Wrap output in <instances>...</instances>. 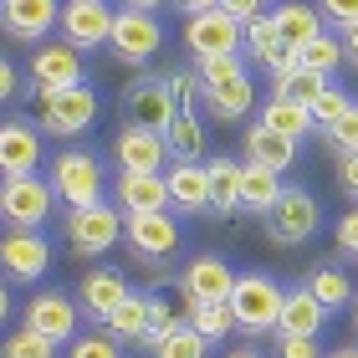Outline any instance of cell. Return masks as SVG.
I'll return each mask as SVG.
<instances>
[{"mask_svg": "<svg viewBox=\"0 0 358 358\" xmlns=\"http://www.w3.org/2000/svg\"><path fill=\"white\" fill-rule=\"evenodd\" d=\"M31 108H36V123L41 134H52V138H77V134H87V128L97 123V87L87 83H77V87H36L31 83Z\"/></svg>", "mask_w": 358, "mask_h": 358, "instance_id": "obj_1", "label": "cell"}, {"mask_svg": "<svg viewBox=\"0 0 358 358\" xmlns=\"http://www.w3.org/2000/svg\"><path fill=\"white\" fill-rule=\"evenodd\" d=\"M282 282L266 271H236V287L231 297H225V307H231L236 317V333L246 338H262V333H276V317H282Z\"/></svg>", "mask_w": 358, "mask_h": 358, "instance_id": "obj_2", "label": "cell"}, {"mask_svg": "<svg viewBox=\"0 0 358 358\" xmlns=\"http://www.w3.org/2000/svg\"><path fill=\"white\" fill-rule=\"evenodd\" d=\"M46 185H52V194L67 210L103 205V164H97V154H87V149H62L52 174H46Z\"/></svg>", "mask_w": 358, "mask_h": 358, "instance_id": "obj_3", "label": "cell"}, {"mask_svg": "<svg viewBox=\"0 0 358 358\" xmlns=\"http://www.w3.org/2000/svg\"><path fill=\"white\" fill-rule=\"evenodd\" d=\"M266 236L276 241V246H302V241L317 236L322 225V205L313 189H297V185H282V194H276V205L266 210Z\"/></svg>", "mask_w": 358, "mask_h": 358, "instance_id": "obj_4", "label": "cell"}, {"mask_svg": "<svg viewBox=\"0 0 358 358\" xmlns=\"http://www.w3.org/2000/svg\"><path fill=\"white\" fill-rule=\"evenodd\" d=\"M57 194L41 174H21V179H0V215L10 231H41L52 215Z\"/></svg>", "mask_w": 358, "mask_h": 358, "instance_id": "obj_5", "label": "cell"}, {"mask_svg": "<svg viewBox=\"0 0 358 358\" xmlns=\"http://www.w3.org/2000/svg\"><path fill=\"white\" fill-rule=\"evenodd\" d=\"M108 46H113V57L118 62H149V57H159V46H164V26H159V15L154 10H138V6H118L113 10V36H108Z\"/></svg>", "mask_w": 358, "mask_h": 358, "instance_id": "obj_6", "label": "cell"}, {"mask_svg": "<svg viewBox=\"0 0 358 358\" xmlns=\"http://www.w3.org/2000/svg\"><path fill=\"white\" fill-rule=\"evenodd\" d=\"M123 241V210L118 205H92V210H67V246L72 256H103Z\"/></svg>", "mask_w": 358, "mask_h": 358, "instance_id": "obj_7", "label": "cell"}, {"mask_svg": "<svg viewBox=\"0 0 358 358\" xmlns=\"http://www.w3.org/2000/svg\"><path fill=\"white\" fill-rule=\"evenodd\" d=\"M123 241L134 246L138 262H164L179 251V220L169 210H134L123 215Z\"/></svg>", "mask_w": 358, "mask_h": 358, "instance_id": "obj_8", "label": "cell"}, {"mask_svg": "<svg viewBox=\"0 0 358 358\" xmlns=\"http://www.w3.org/2000/svg\"><path fill=\"white\" fill-rule=\"evenodd\" d=\"M62 41L77 46V52H97L113 36V6L108 0H62Z\"/></svg>", "mask_w": 358, "mask_h": 358, "instance_id": "obj_9", "label": "cell"}, {"mask_svg": "<svg viewBox=\"0 0 358 358\" xmlns=\"http://www.w3.org/2000/svg\"><path fill=\"white\" fill-rule=\"evenodd\" d=\"M128 103V128H149V134H164L174 123V97H169V72L159 77H138L123 92Z\"/></svg>", "mask_w": 358, "mask_h": 358, "instance_id": "obj_10", "label": "cell"}, {"mask_svg": "<svg viewBox=\"0 0 358 358\" xmlns=\"http://www.w3.org/2000/svg\"><path fill=\"white\" fill-rule=\"evenodd\" d=\"M62 21V0H0V31L10 41L41 46Z\"/></svg>", "mask_w": 358, "mask_h": 358, "instance_id": "obj_11", "label": "cell"}, {"mask_svg": "<svg viewBox=\"0 0 358 358\" xmlns=\"http://www.w3.org/2000/svg\"><path fill=\"white\" fill-rule=\"evenodd\" d=\"M41 169V128L31 118L0 123V179H21Z\"/></svg>", "mask_w": 358, "mask_h": 358, "instance_id": "obj_12", "label": "cell"}, {"mask_svg": "<svg viewBox=\"0 0 358 358\" xmlns=\"http://www.w3.org/2000/svg\"><path fill=\"white\" fill-rule=\"evenodd\" d=\"M185 46L189 57H236L241 52V21H231L225 10H205V15H189L185 26Z\"/></svg>", "mask_w": 358, "mask_h": 358, "instance_id": "obj_13", "label": "cell"}, {"mask_svg": "<svg viewBox=\"0 0 358 358\" xmlns=\"http://www.w3.org/2000/svg\"><path fill=\"white\" fill-rule=\"evenodd\" d=\"M46 266H52V246H46L41 231H6V241H0V271L15 276V282H41Z\"/></svg>", "mask_w": 358, "mask_h": 358, "instance_id": "obj_14", "label": "cell"}, {"mask_svg": "<svg viewBox=\"0 0 358 358\" xmlns=\"http://www.w3.org/2000/svg\"><path fill=\"white\" fill-rule=\"evenodd\" d=\"M26 328L41 333L46 343H72L77 338V302L62 297V292H36V297L26 302Z\"/></svg>", "mask_w": 358, "mask_h": 358, "instance_id": "obj_15", "label": "cell"}, {"mask_svg": "<svg viewBox=\"0 0 358 358\" xmlns=\"http://www.w3.org/2000/svg\"><path fill=\"white\" fill-rule=\"evenodd\" d=\"M31 83L36 87H77V83H87L83 52L67 46V41H41L36 52H31Z\"/></svg>", "mask_w": 358, "mask_h": 358, "instance_id": "obj_16", "label": "cell"}, {"mask_svg": "<svg viewBox=\"0 0 358 358\" xmlns=\"http://www.w3.org/2000/svg\"><path fill=\"white\" fill-rule=\"evenodd\" d=\"M113 154H118V169H134V174H164L169 169V149H164V134H149V128H118L113 138Z\"/></svg>", "mask_w": 358, "mask_h": 358, "instance_id": "obj_17", "label": "cell"}, {"mask_svg": "<svg viewBox=\"0 0 358 358\" xmlns=\"http://www.w3.org/2000/svg\"><path fill=\"white\" fill-rule=\"evenodd\" d=\"M123 297H128V276L113 271V266H97V271H87L83 282H77V307H83L92 322H108Z\"/></svg>", "mask_w": 358, "mask_h": 358, "instance_id": "obj_18", "label": "cell"}, {"mask_svg": "<svg viewBox=\"0 0 358 358\" xmlns=\"http://www.w3.org/2000/svg\"><path fill=\"white\" fill-rule=\"evenodd\" d=\"M236 287V271L220 262V256H194L179 276V292H185V302H225Z\"/></svg>", "mask_w": 358, "mask_h": 358, "instance_id": "obj_19", "label": "cell"}, {"mask_svg": "<svg viewBox=\"0 0 358 358\" xmlns=\"http://www.w3.org/2000/svg\"><path fill=\"white\" fill-rule=\"evenodd\" d=\"M271 26H276V41H282L292 57H297L307 41H317L322 31H328L313 0H282V6L271 10Z\"/></svg>", "mask_w": 358, "mask_h": 358, "instance_id": "obj_20", "label": "cell"}, {"mask_svg": "<svg viewBox=\"0 0 358 358\" xmlns=\"http://www.w3.org/2000/svg\"><path fill=\"white\" fill-rule=\"evenodd\" d=\"M322 322H328V307H322L307 287H292L282 297V317H276V338H317Z\"/></svg>", "mask_w": 358, "mask_h": 358, "instance_id": "obj_21", "label": "cell"}, {"mask_svg": "<svg viewBox=\"0 0 358 358\" xmlns=\"http://www.w3.org/2000/svg\"><path fill=\"white\" fill-rule=\"evenodd\" d=\"M241 46H246V57L256 62V67H266L271 77H276V72H287V67H297V57H292L287 46L276 41L271 15H256V21H246V26H241Z\"/></svg>", "mask_w": 358, "mask_h": 358, "instance_id": "obj_22", "label": "cell"}, {"mask_svg": "<svg viewBox=\"0 0 358 358\" xmlns=\"http://www.w3.org/2000/svg\"><path fill=\"white\" fill-rule=\"evenodd\" d=\"M164 189H169V205H179L185 215H205V210H210L205 164H169L164 169Z\"/></svg>", "mask_w": 358, "mask_h": 358, "instance_id": "obj_23", "label": "cell"}, {"mask_svg": "<svg viewBox=\"0 0 358 358\" xmlns=\"http://www.w3.org/2000/svg\"><path fill=\"white\" fill-rule=\"evenodd\" d=\"M118 210L134 215V210H169V189H164V174H134V169H118Z\"/></svg>", "mask_w": 358, "mask_h": 358, "instance_id": "obj_24", "label": "cell"}, {"mask_svg": "<svg viewBox=\"0 0 358 358\" xmlns=\"http://www.w3.org/2000/svg\"><path fill=\"white\" fill-rule=\"evenodd\" d=\"M205 179H210V210L215 215H241V159L231 154L205 159Z\"/></svg>", "mask_w": 358, "mask_h": 358, "instance_id": "obj_25", "label": "cell"}, {"mask_svg": "<svg viewBox=\"0 0 358 358\" xmlns=\"http://www.w3.org/2000/svg\"><path fill=\"white\" fill-rule=\"evenodd\" d=\"M246 164H262V169H271V174H282V169L297 164V143L256 123V128H246Z\"/></svg>", "mask_w": 358, "mask_h": 358, "instance_id": "obj_26", "label": "cell"}, {"mask_svg": "<svg viewBox=\"0 0 358 358\" xmlns=\"http://www.w3.org/2000/svg\"><path fill=\"white\" fill-rule=\"evenodd\" d=\"M256 103V83H251V72L246 77H236V83H220V87H205V113L210 118H220V123H241L251 113Z\"/></svg>", "mask_w": 358, "mask_h": 358, "instance_id": "obj_27", "label": "cell"}, {"mask_svg": "<svg viewBox=\"0 0 358 358\" xmlns=\"http://www.w3.org/2000/svg\"><path fill=\"white\" fill-rule=\"evenodd\" d=\"M164 149L174 164H205V123L200 113H174V123L164 128Z\"/></svg>", "mask_w": 358, "mask_h": 358, "instance_id": "obj_28", "label": "cell"}, {"mask_svg": "<svg viewBox=\"0 0 358 358\" xmlns=\"http://www.w3.org/2000/svg\"><path fill=\"white\" fill-rule=\"evenodd\" d=\"M276 194H282V174L241 159V210H246V215H266L276 205Z\"/></svg>", "mask_w": 358, "mask_h": 358, "instance_id": "obj_29", "label": "cell"}, {"mask_svg": "<svg viewBox=\"0 0 358 358\" xmlns=\"http://www.w3.org/2000/svg\"><path fill=\"white\" fill-rule=\"evenodd\" d=\"M103 328H108L113 343H143V333H149V297H143V292H128Z\"/></svg>", "mask_w": 358, "mask_h": 358, "instance_id": "obj_30", "label": "cell"}, {"mask_svg": "<svg viewBox=\"0 0 358 358\" xmlns=\"http://www.w3.org/2000/svg\"><path fill=\"white\" fill-rule=\"evenodd\" d=\"M302 287L313 292V297H317L322 307H328V313H343V307L353 302V287H348V276H343V266H328V262L307 271V282H302Z\"/></svg>", "mask_w": 358, "mask_h": 358, "instance_id": "obj_31", "label": "cell"}, {"mask_svg": "<svg viewBox=\"0 0 358 358\" xmlns=\"http://www.w3.org/2000/svg\"><path fill=\"white\" fill-rule=\"evenodd\" d=\"M262 128H271V134L297 143L307 128H313V113H307L302 103H292V97H271V103L262 108Z\"/></svg>", "mask_w": 358, "mask_h": 358, "instance_id": "obj_32", "label": "cell"}, {"mask_svg": "<svg viewBox=\"0 0 358 358\" xmlns=\"http://www.w3.org/2000/svg\"><path fill=\"white\" fill-rule=\"evenodd\" d=\"M328 87H333L328 77L302 72V67H287V72H276V77H271V97H292V103H302V108H313Z\"/></svg>", "mask_w": 358, "mask_h": 358, "instance_id": "obj_33", "label": "cell"}, {"mask_svg": "<svg viewBox=\"0 0 358 358\" xmlns=\"http://www.w3.org/2000/svg\"><path fill=\"white\" fill-rule=\"evenodd\" d=\"M189 307V328L205 338V343H220V338H231L236 333V317H231V307L225 302H185Z\"/></svg>", "mask_w": 358, "mask_h": 358, "instance_id": "obj_34", "label": "cell"}, {"mask_svg": "<svg viewBox=\"0 0 358 358\" xmlns=\"http://www.w3.org/2000/svg\"><path fill=\"white\" fill-rule=\"evenodd\" d=\"M297 67L302 72H317V77H333L343 67V36H333V31H322L317 41H307L297 52Z\"/></svg>", "mask_w": 358, "mask_h": 358, "instance_id": "obj_35", "label": "cell"}, {"mask_svg": "<svg viewBox=\"0 0 358 358\" xmlns=\"http://www.w3.org/2000/svg\"><path fill=\"white\" fill-rule=\"evenodd\" d=\"M246 57H200L194 62V77H200V87H220V83H236V77H246Z\"/></svg>", "mask_w": 358, "mask_h": 358, "instance_id": "obj_36", "label": "cell"}, {"mask_svg": "<svg viewBox=\"0 0 358 358\" xmlns=\"http://www.w3.org/2000/svg\"><path fill=\"white\" fill-rule=\"evenodd\" d=\"M205 353H210V343L189 328V322H179V328L164 338V343L154 348V358H205Z\"/></svg>", "mask_w": 358, "mask_h": 358, "instance_id": "obj_37", "label": "cell"}, {"mask_svg": "<svg viewBox=\"0 0 358 358\" xmlns=\"http://www.w3.org/2000/svg\"><path fill=\"white\" fill-rule=\"evenodd\" d=\"M169 97H174V113H194L205 103V87H200V77H194V67L169 72Z\"/></svg>", "mask_w": 358, "mask_h": 358, "instance_id": "obj_38", "label": "cell"}, {"mask_svg": "<svg viewBox=\"0 0 358 358\" xmlns=\"http://www.w3.org/2000/svg\"><path fill=\"white\" fill-rule=\"evenodd\" d=\"M348 108H353V97H348L343 87H328V92H322V97H317V103L307 108V113H313V128H322V134H328V128H333L338 118H343Z\"/></svg>", "mask_w": 358, "mask_h": 358, "instance_id": "obj_39", "label": "cell"}, {"mask_svg": "<svg viewBox=\"0 0 358 358\" xmlns=\"http://www.w3.org/2000/svg\"><path fill=\"white\" fill-rule=\"evenodd\" d=\"M179 328V313H174V302H164V297H149V333H143V343L149 348H159L164 338Z\"/></svg>", "mask_w": 358, "mask_h": 358, "instance_id": "obj_40", "label": "cell"}, {"mask_svg": "<svg viewBox=\"0 0 358 358\" xmlns=\"http://www.w3.org/2000/svg\"><path fill=\"white\" fill-rule=\"evenodd\" d=\"M0 353H6V358H57V343H46L41 333L21 328V333L6 338V348H0Z\"/></svg>", "mask_w": 358, "mask_h": 358, "instance_id": "obj_41", "label": "cell"}, {"mask_svg": "<svg viewBox=\"0 0 358 358\" xmlns=\"http://www.w3.org/2000/svg\"><path fill=\"white\" fill-rule=\"evenodd\" d=\"M67 358H123V343H113L108 333H77Z\"/></svg>", "mask_w": 358, "mask_h": 358, "instance_id": "obj_42", "label": "cell"}, {"mask_svg": "<svg viewBox=\"0 0 358 358\" xmlns=\"http://www.w3.org/2000/svg\"><path fill=\"white\" fill-rule=\"evenodd\" d=\"M328 143H333V149H338V159H343V154H358V103L343 113V118H338L333 128H328Z\"/></svg>", "mask_w": 358, "mask_h": 358, "instance_id": "obj_43", "label": "cell"}, {"mask_svg": "<svg viewBox=\"0 0 358 358\" xmlns=\"http://www.w3.org/2000/svg\"><path fill=\"white\" fill-rule=\"evenodd\" d=\"M317 15H322V26L353 31L358 26V0H317Z\"/></svg>", "mask_w": 358, "mask_h": 358, "instance_id": "obj_44", "label": "cell"}, {"mask_svg": "<svg viewBox=\"0 0 358 358\" xmlns=\"http://www.w3.org/2000/svg\"><path fill=\"white\" fill-rule=\"evenodd\" d=\"M333 241H338V251H343L348 262H358V205H353V210H343V220H338Z\"/></svg>", "mask_w": 358, "mask_h": 358, "instance_id": "obj_45", "label": "cell"}, {"mask_svg": "<svg viewBox=\"0 0 358 358\" xmlns=\"http://www.w3.org/2000/svg\"><path fill=\"white\" fill-rule=\"evenodd\" d=\"M276 358H322L317 338H276Z\"/></svg>", "mask_w": 358, "mask_h": 358, "instance_id": "obj_46", "label": "cell"}, {"mask_svg": "<svg viewBox=\"0 0 358 358\" xmlns=\"http://www.w3.org/2000/svg\"><path fill=\"white\" fill-rule=\"evenodd\" d=\"M262 6H266V0H220L215 10H225L231 21H241V26H246V21H256V15H262Z\"/></svg>", "mask_w": 358, "mask_h": 358, "instance_id": "obj_47", "label": "cell"}, {"mask_svg": "<svg viewBox=\"0 0 358 358\" xmlns=\"http://www.w3.org/2000/svg\"><path fill=\"white\" fill-rule=\"evenodd\" d=\"M338 189H343L348 200H358V154H343V159H338Z\"/></svg>", "mask_w": 358, "mask_h": 358, "instance_id": "obj_48", "label": "cell"}, {"mask_svg": "<svg viewBox=\"0 0 358 358\" xmlns=\"http://www.w3.org/2000/svg\"><path fill=\"white\" fill-rule=\"evenodd\" d=\"M15 83H21V77H15V62L0 57V103H10V97H15Z\"/></svg>", "mask_w": 358, "mask_h": 358, "instance_id": "obj_49", "label": "cell"}, {"mask_svg": "<svg viewBox=\"0 0 358 358\" xmlns=\"http://www.w3.org/2000/svg\"><path fill=\"white\" fill-rule=\"evenodd\" d=\"M174 6L185 10V15H205V10H215L220 0H174Z\"/></svg>", "mask_w": 358, "mask_h": 358, "instance_id": "obj_50", "label": "cell"}, {"mask_svg": "<svg viewBox=\"0 0 358 358\" xmlns=\"http://www.w3.org/2000/svg\"><path fill=\"white\" fill-rule=\"evenodd\" d=\"M343 62H353V67H358V26L343 31Z\"/></svg>", "mask_w": 358, "mask_h": 358, "instance_id": "obj_51", "label": "cell"}, {"mask_svg": "<svg viewBox=\"0 0 358 358\" xmlns=\"http://www.w3.org/2000/svg\"><path fill=\"white\" fill-rule=\"evenodd\" d=\"M10 317V292H6V282H0V322Z\"/></svg>", "mask_w": 358, "mask_h": 358, "instance_id": "obj_52", "label": "cell"}, {"mask_svg": "<svg viewBox=\"0 0 358 358\" xmlns=\"http://www.w3.org/2000/svg\"><path fill=\"white\" fill-rule=\"evenodd\" d=\"M128 6H138V10H159V6H169V0H128Z\"/></svg>", "mask_w": 358, "mask_h": 358, "instance_id": "obj_53", "label": "cell"}, {"mask_svg": "<svg viewBox=\"0 0 358 358\" xmlns=\"http://www.w3.org/2000/svg\"><path fill=\"white\" fill-rule=\"evenodd\" d=\"M220 358H262L256 348H231V353H220Z\"/></svg>", "mask_w": 358, "mask_h": 358, "instance_id": "obj_54", "label": "cell"}, {"mask_svg": "<svg viewBox=\"0 0 358 358\" xmlns=\"http://www.w3.org/2000/svg\"><path fill=\"white\" fill-rule=\"evenodd\" d=\"M322 358H358V348H333V353H322Z\"/></svg>", "mask_w": 358, "mask_h": 358, "instance_id": "obj_55", "label": "cell"}, {"mask_svg": "<svg viewBox=\"0 0 358 358\" xmlns=\"http://www.w3.org/2000/svg\"><path fill=\"white\" fill-rule=\"evenodd\" d=\"M348 313H353V333H358V292H353V302H348Z\"/></svg>", "mask_w": 358, "mask_h": 358, "instance_id": "obj_56", "label": "cell"}]
</instances>
